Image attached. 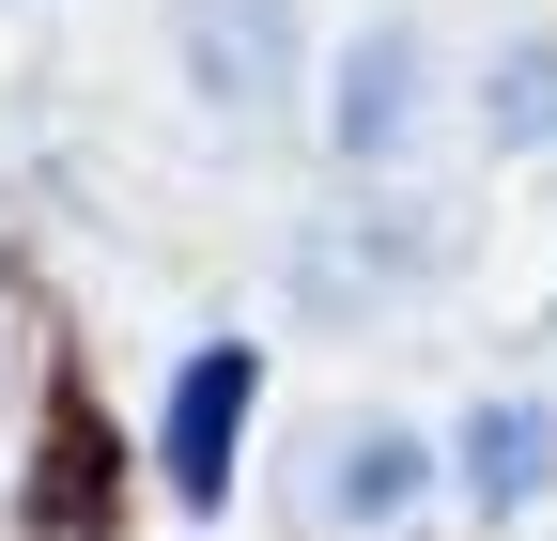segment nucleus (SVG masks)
<instances>
[{
  "label": "nucleus",
  "mask_w": 557,
  "mask_h": 541,
  "mask_svg": "<svg viewBox=\"0 0 557 541\" xmlns=\"http://www.w3.org/2000/svg\"><path fill=\"white\" fill-rule=\"evenodd\" d=\"M434 480H449V464L418 449V418H387V402H341V418L310 433V464H295V526H310V541H403Z\"/></svg>",
  "instance_id": "f257e3e1"
},
{
  "label": "nucleus",
  "mask_w": 557,
  "mask_h": 541,
  "mask_svg": "<svg viewBox=\"0 0 557 541\" xmlns=\"http://www.w3.org/2000/svg\"><path fill=\"white\" fill-rule=\"evenodd\" d=\"M434 32H418V16H372L357 47H341L325 62V155L341 171H403L418 140H434Z\"/></svg>",
  "instance_id": "f03ea898"
},
{
  "label": "nucleus",
  "mask_w": 557,
  "mask_h": 541,
  "mask_svg": "<svg viewBox=\"0 0 557 541\" xmlns=\"http://www.w3.org/2000/svg\"><path fill=\"white\" fill-rule=\"evenodd\" d=\"M171 62L218 124H278L310 78V32H295V0H171Z\"/></svg>",
  "instance_id": "7ed1b4c3"
},
{
  "label": "nucleus",
  "mask_w": 557,
  "mask_h": 541,
  "mask_svg": "<svg viewBox=\"0 0 557 541\" xmlns=\"http://www.w3.org/2000/svg\"><path fill=\"white\" fill-rule=\"evenodd\" d=\"M248 418H263V341H201L156 402V480L186 511H218L233 495V464H248Z\"/></svg>",
  "instance_id": "20e7f679"
},
{
  "label": "nucleus",
  "mask_w": 557,
  "mask_h": 541,
  "mask_svg": "<svg viewBox=\"0 0 557 541\" xmlns=\"http://www.w3.org/2000/svg\"><path fill=\"white\" fill-rule=\"evenodd\" d=\"M449 495L480 511V526H511V511H542L557 495V387H480L465 418H449Z\"/></svg>",
  "instance_id": "39448f33"
},
{
  "label": "nucleus",
  "mask_w": 557,
  "mask_h": 541,
  "mask_svg": "<svg viewBox=\"0 0 557 541\" xmlns=\"http://www.w3.org/2000/svg\"><path fill=\"white\" fill-rule=\"evenodd\" d=\"M480 140H511V155L557 140V32H511L496 62H480Z\"/></svg>",
  "instance_id": "423d86ee"
},
{
  "label": "nucleus",
  "mask_w": 557,
  "mask_h": 541,
  "mask_svg": "<svg viewBox=\"0 0 557 541\" xmlns=\"http://www.w3.org/2000/svg\"><path fill=\"white\" fill-rule=\"evenodd\" d=\"M0 387H16V325H0Z\"/></svg>",
  "instance_id": "0eeeda50"
}]
</instances>
